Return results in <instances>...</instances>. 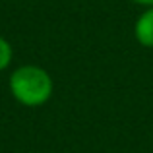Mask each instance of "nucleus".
<instances>
[{"instance_id":"1","label":"nucleus","mask_w":153,"mask_h":153,"mask_svg":"<svg viewBox=\"0 0 153 153\" xmlns=\"http://www.w3.org/2000/svg\"><path fill=\"white\" fill-rule=\"evenodd\" d=\"M8 89L14 101L27 108H35L51 101L54 93V82H52V76L43 66L22 64L10 74Z\"/></svg>"},{"instance_id":"3","label":"nucleus","mask_w":153,"mask_h":153,"mask_svg":"<svg viewBox=\"0 0 153 153\" xmlns=\"http://www.w3.org/2000/svg\"><path fill=\"white\" fill-rule=\"evenodd\" d=\"M12 58H14V49H12L10 41L0 35V72L8 70V66L12 64Z\"/></svg>"},{"instance_id":"2","label":"nucleus","mask_w":153,"mask_h":153,"mask_svg":"<svg viewBox=\"0 0 153 153\" xmlns=\"http://www.w3.org/2000/svg\"><path fill=\"white\" fill-rule=\"evenodd\" d=\"M134 39L138 45L153 49V6L143 8V12L134 22Z\"/></svg>"},{"instance_id":"4","label":"nucleus","mask_w":153,"mask_h":153,"mask_svg":"<svg viewBox=\"0 0 153 153\" xmlns=\"http://www.w3.org/2000/svg\"><path fill=\"white\" fill-rule=\"evenodd\" d=\"M130 2L138 4V6H143V8H151L153 6V0H130Z\"/></svg>"}]
</instances>
